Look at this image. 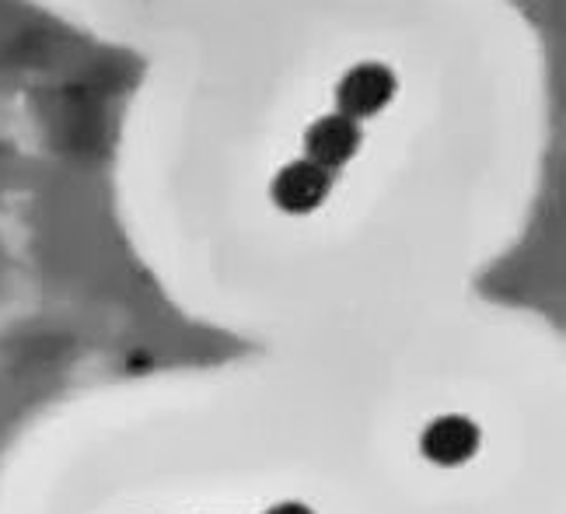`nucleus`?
Instances as JSON below:
<instances>
[{
  "instance_id": "nucleus-4",
  "label": "nucleus",
  "mask_w": 566,
  "mask_h": 514,
  "mask_svg": "<svg viewBox=\"0 0 566 514\" xmlns=\"http://www.w3.org/2000/svg\"><path fill=\"white\" fill-rule=\"evenodd\" d=\"M304 147H308V161L333 171V168L346 165L360 151V126L354 119L339 116V113L325 116L308 130Z\"/></svg>"
},
{
  "instance_id": "nucleus-1",
  "label": "nucleus",
  "mask_w": 566,
  "mask_h": 514,
  "mask_svg": "<svg viewBox=\"0 0 566 514\" xmlns=\"http://www.w3.org/2000/svg\"><path fill=\"white\" fill-rule=\"evenodd\" d=\"M396 95V74L381 63H360L350 74L339 81L336 102H339V116L346 119H367L381 113L385 105Z\"/></svg>"
},
{
  "instance_id": "nucleus-2",
  "label": "nucleus",
  "mask_w": 566,
  "mask_h": 514,
  "mask_svg": "<svg viewBox=\"0 0 566 514\" xmlns=\"http://www.w3.org/2000/svg\"><path fill=\"white\" fill-rule=\"evenodd\" d=\"M329 189H333V171L304 158L280 168V176L273 179V200L287 213H312L329 197Z\"/></svg>"
},
{
  "instance_id": "nucleus-5",
  "label": "nucleus",
  "mask_w": 566,
  "mask_h": 514,
  "mask_svg": "<svg viewBox=\"0 0 566 514\" xmlns=\"http://www.w3.org/2000/svg\"><path fill=\"white\" fill-rule=\"evenodd\" d=\"M263 514H315L308 504H297V501H283V504H276V507H270V511H263Z\"/></svg>"
},
{
  "instance_id": "nucleus-3",
  "label": "nucleus",
  "mask_w": 566,
  "mask_h": 514,
  "mask_svg": "<svg viewBox=\"0 0 566 514\" xmlns=\"http://www.w3.org/2000/svg\"><path fill=\"white\" fill-rule=\"evenodd\" d=\"M420 452L433 465H465L479 452V427L469 417L448 413L427 423V431L420 434Z\"/></svg>"
}]
</instances>
